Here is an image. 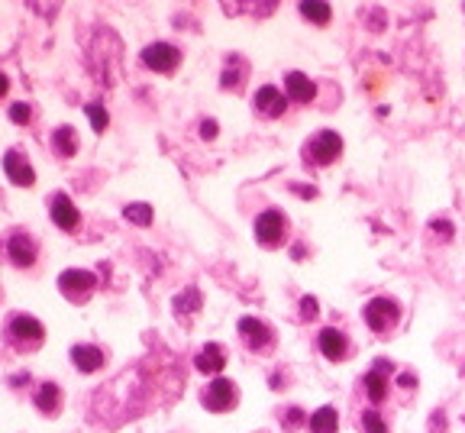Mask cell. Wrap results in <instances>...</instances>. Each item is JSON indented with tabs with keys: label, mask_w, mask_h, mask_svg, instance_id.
<instances>
[{
	"label": "cell",
	"mask_w": 465,
	"mask_h": 433,
	"mask_svg": "<svg viewBox=\"0 0 465 433\" xmlns=\"http://www.w3.org/2000/svg\"><path fill=\"white\" fill-rule=\"evenodd\" d=\"M339 152H343V136L333 130H323V133H316L314 139H307L304 162H310V165H330V162L339 159Z\"/></svg>",
	"instance_id": "cell-1"
},
{
	"label": "cell",
	"mask_w": 465,
	"mask_h": 433,
	"mask_svg": "<svg viewBox=\"0 0 465 433\" xmlns=\"http://www.w3.org/2000/svg\"><path fill=\"white\" fill-rule=\"evenodd\" d=\"M7 337L13 346H39L42 343V337H46V330H42V323L36 321V317H29V314H19V317H13L7 327Z\"/></svg>",
	"instance_id": "cell-2"
},
{
	"label": "cell",
	"mask_w": 465,
	"mask_h": 433,
	"mask_svg": "<svg viewBox=\"0 0 465 433\" xmlns=\"http://www.w3.org/2000/svg\"><path fill=\"white\" fill-rule=\"evenodd\" d=\"M398 317H400V311L391 298H375V301L365 304V323H369V330H375V333L391 330L398 323Z\"/></svg>",
	"instance_id": "cell-3"
},
{
	"label": "cell",
	"mask_w": 465,
	"mask_h": 433,
	"mask_svg": "<svg viewBox=\"0 0 465 433\" xmlns=\"http://www.w3.org/2000/svg\"><path fill=\"white\" fill-rule=\"evenodd\" d=\"M285 230H288V220H285L281 210H265L255 220V239L262 246H278L285 239Z\"/></svg>",
	"instance_id": "cell-4"
},
{
	"label": "cell",
	"mask_w": 465,
	"mask_h": 433,
	"mask_svg": "<svg viewBox=\"0 0 465 433\" xmlns=\"http://www.w3.org/2000/svg\"><path fill=\"white\" fill-rule=\"evenodd\" d=\"M201 401H204V407H210V411H230L232 405H236V385H232L230 378H214L210 385L201 391Z\"/></svg>",
	"instance_id": "cell-5"
},
{
	"label": "cell",
	"mask_w": 465,
	"mask_h": 433,
	"mask_svg": "<svg viewBox=\"0 0 465 433\" xmlns=\"http://www.w3.org/2000/svg\"><path fill=\"white\" fill-rule=\"evenodd\" d=\"M94 285H97V278H94V272H87V269H68V272H62V278H58L62 294L71 298V301H84V298L91 294Z\"/></svg>",
	"instance_id": "cell-6"
},
{
	"label": "cell",
	"mask_w": 465,
	"mask_h": 433,
	"mask_svg": "<svg viewBox=\"0 0 465 433\" xmlns=\"http://www.w3.org/2000/svg\"><path fill=\"white\" fill-rule=\"evenodd\" d=\"M394 372V366L391 362H384V359H378L369 372H365L362 378V388H365V395H369V401L372 405H378V401H384V395H388V375Z\"/></svg>",
	"instance_id": "cell-7"
},
{
	"label": "cell",
	"mask_w": 465,
	"mask_h": 433,
	"mask_svg": "<svg viewBox=\"0 0 465 433\" xmlns=\"http://www.w3.org/2000/svg\"><path fill=\"white\" fill-rule=\"evenodd\" d=\"M178 62H181V52L168 42H152V46L142 49V65L152 68V71H171Z\"/></svg>",
	"instance_id": "cell-8"
},
{
	"label": "cell",
	"mask_w": 465,
	"mask_h": 433,
	"mask_svg": "<svg viewBox=\"0 0 465 433\" xmlns=\"http://www.w3.org/2000/svg\"><path fill=\"white\" fill-rule=\"evenodd\" d=\"M7 253H10V262L19 265V269H29L36 262V239L26 233H13L7 243Z\"/></svg>",
	"instance_id": "cell-9"
},
{
	"label": "cell",
	"mask_w": 465,
	"mask_h": 433,
	"mask_svg": "<svg viewBox=\"0 0 465 433\" xmlns=\"http://www.w3.org/2000/svg\"><path fill=\"white\" fill-rule=\"evenodd\" d=\"M239 337L246 339L249 349H265L271 343V327L259 317H242L239 321Z\"/></svg>",
	"instance_id": "cell-10"
},
{
	"label": "cell",
	"mask_w": 465,
	"mask_h": 433,
	"mask_svg": "<svg viewBox=\"0 0 465 433\" xmlns=\"http://www.w3.org/2000/svg\"><path fill=\"white\" fill-rule=\"evenodd\" d=\"M3 171H7L10 181H13V185H19V188H29V185L36 181V175H33V165H29V162L23 159L17 149H10L7 155H3Z\"/></svg>",
	"instance_id": "cell-11"
},
{
	"label": "cell",
	"mask_w": 465,
	"mask_h": 433,
	"mask_svg": "<svg viewBox=\"0 0 465 433\" xmlns=\"http://www.w3.org/2000/svg\"><path fill=\"white\" fill-rule=\"evenodd\" d=\"M49 210H52V220H56L62 230H78V223H81V214H78V207L68 201V194H56V198L49 201Z\"/></svg>",
	"instance_id": "cell-12"
},
{
	"label": "cell",
	"mask_w": 465,
	"mask_h": 433,
	"mask_svg": "<svg viewBox=\"0 0 465 433\" xmlns=\"http://www.w3.org/2000/svg\"><path fill=\"white\" fill-rule=\"evenodd\" d=\"M285 107H288V101H285V94H281L278 87L265 85V87H259V91H255V110L265 113V117H281V113H285Z\"/></svg>",
	"instance_id": "cell-13"
},
{
	"label": "cell",
	"mask_w": 465,
	"mask_h": 433,
	"mask_svg": "<svg viewBox=\"0 0 465 433\" xmlns=\"http://www.w3.org/2000/svg\"><path fill=\"white\" fill-rule=\"evenodd\" d=\"M194 366L201 368L204 375H217V372L226 366V349L220 346V343H207V346H201V353H197Z\"/></svg>",
	"instance_id": "cell-14"
},
{
	"label": "cell",
	"mask_w": 465,
	"mask_h": 433,
	"mask_svg": "<svg viewBox=\"0 0 465 433\" xmlns=\"http://www.w3.org/2000/svg\"><path fill=\"white\" fill-rule=\"evenodd\" d=\"M320 353H323L326 359L339 362V359H346V353H349V339H346L336 327L320 330Z\"/></svg>",
	"instance_id": "cell-15"
},
{
	"label": "cell",
	"mask_w": 465,
	"mask_h": 433,
	"mask_svg": "<svg viewBox=\"0 0 465 433\" xmlns=\"http://www.w3.org/2000/svg\"><path fill=\"white\" fill-rule=\"evenodd\" d=\"M285 87H288V97H291V101H298V104H307V101H314V97H316V85L310 81V78L301 75V71H288Z\"/></svg>",
	"instance_id": "cell-16"
},
{
	"label": "cell",
	"mask_w": 465,
	"mask_h": 433,
	"mask_svg": "<svg viewBox=\"0 0 465 433\" xmlns=\"http://www.w3.org/2000/svg\"><path fill=\"white\" fill-rule=\"evenodd\" d=\"M71 362H75L78 372H97V368L103 366V353L97 346H91V343H81V346L71 349Z\"/></svg>",
	"instance_id": "cell-17"
},
{
	"label": "cell",
	"mask_w": 465,
	"mask_h": 433,
	"mask_svg": "<svg viewBox=\"0 0 465 433\" xmlns=\"http://www.w3.org/2000/svg\"><path fill=\"white\" fill-rule=\"evenodd\" d=\"M52 146L58 149V155L71 159V155L78 152V133L71 130V126H58V130L52 133Z\"/></svg>",
	"instance_id": "cell-18"
},
{
	"label": "cell",
	"mask_w": 465,
	"mask_h": 433,
	"mask_svg": "<svg viewBox=\"0 0 465 433\" xmlns=\"http://www.w3.org/2000/svg\"><path fill=\"white\" fill-rule=\"evenodd\" d=\"M307 427H310V433H336V427H339L336 407H320V411L307 421Z\"/></svg>",
	"instance_id": "cell-19"
},
{
	"label": "cell",
	"mask_w": 465,
	"mask_h": 433,
	"mask_svg": "<svg viewBox=\"0 0 465 433\" xmlns=\"http://www.w3.org/2000/svg\"><path fill=\"white\" fill-rule=\"evenodd\" d=\"M58 405H62V391H58V385L46 382V385L39 388V395H36V407L42 411V414H56Z\"/></svg>",
	"instance_id": "cell-20"
},
{
	"label": "cell",
	"mask_w": 465,
	"mask_h": 433,
	"mask_svg": "<svg viewBox=\"0 0 465 433\" xmlns=\"http://www.w3.org/2000/svg\"><path fill=\"white\" fill-rule=\"evenodd\" d=\"M246 68V62H242L239 56H232V58H226V68H223V75H220V85L223 87H239L242 85V71Z\"/></svg>",
	"instance_id": "cell-21"
},
{
	"label": "cell",
	"mask_w": 465,
	"mask_h": 433,
	"mask_svg": "<svg viewBox=\"0 0 465 433\" xmlns=\"http://www.w3.org/2000/svg\"><path fill=\"white\" fill-rule=\"evenodd\" d=\"M301 13L310 19V23H316V26H323V23H330V3H320V0H304L301 3Z\"/></svg>",
	"instance_id": "cell-22"
},
{
	"label": "cell",
	"mask_w": 465,
	"mask_h": 433,
	"mask_svg": "<svg viewBox=\"0 0 465 433\" xmlns=\"http://www.w3.org/2000/svg\"><path fill=\"white\" fill-rule=\"evenodd\" d=\"M123 216H126L133 226H149L152 223V207L149 204H130V207L123 210Z\"/></svg>",
	"instance_id": "cell-23"
},
{
	"label": "cell",
	"mask_w": 465,
	"mask_h": 433,
	"mask_svg": "<svg viewBox=\"0 0 465 433\" xmlns=\"http://www.w3.org/2000/svg\"><path fill=\"white\" fill-rule=\"evenodd\" d=\"M175 307H178V314L197 311V307H201V291H197V288H187L185 294H178L175 298Z\"/></svg>",
	"instance_id": "cell-24"
},
{
	"label": "cell",
	"mask_w": 465,
	"mask_h": 433,
	"mask_svg": "<svg viewBox=\"0 0 465 433\" xmlns=\"http://www.w3.org/2000/svg\"><path fill=\"white\" fill-rule=\"evenodd\" d=\"M359 424H362L365 433H388V424L382 421V414H378V411H362Z\"/></svg>",
	"instance_id": "cell-25"
},
{
	"label": "cell",
	"mask_w": 465,
	"mask_h": 433,
	"mask_svg": "<svg viewBox=\"0 0 465 433\" xmlns=\"http://www.w3.org/2000/svg\"><path fill=\"white\" fill-rule=\"evenodd\" d=\"M87 120H91V126L97 133L107 130V123H110V117H107V110H103L101 104H87Z\"/></svg>",
	"instance_id": "cell-26"
},
{
	"label": "cell",
	"mask_w": 465,
	"mask_h": 433,
	"mask_svg": "<svg viewBox=\"0 0 465 433\" xmlns=\"http://www.w3.org/2000/svg\"><path fill=\"white\" fill-rule=\"evenodd\" d=\"M29 117H33V110H29L26 104H13V107H10V120L19 123V126H26Z\"/></svg>",
	"instance_id": "cell-27"
},
{
	"label": "cell",
	"mask_w": 465,
	"mask_h": 433,
	"mask_svg": "<svg viewBox=\"0 0 465 433\" xmlns=\"http://www.w3.org/2000/svg\"><path fill=\"white\" fill-rule=\"evenodd\" d=\"M301 317H304V321H314L316 317V298H304V301H301Z\"/></svg>",
	"instance_id": "cell-28"
},
{
	"label": "cell",
	"mask_w": 465,
	"mask_h": 433,
	"mask_svg": "<svg viewBox=\"0 0 465 433\" xmlns=\"http://www.w3.org/2000/svg\"><path fill=\"white\" fill-rule=\"evenodd\" d=\"M301 421H304V411H298V407H291V414H288V421H285V427H298Z\"/></svg>",
	"instance_id": "cell-29"
},
{
	"label": "cell",
	"mask_w": 465,
	"mask_h": 433,
	"mask_svg": "<svg viewBox=\"0 0 465 433\" xmlns=\"http://www.w3.org/2000/svg\"><path fill=\"white\" fill-rule=\"evenodd\" d=\"M201 136H204V139H214V136H217V123L214 120H204V126H201Z\"/></svg>",
	"instance_id": "cell-30"
},
{
	"label": "cell",
	"mask_w": 465,
	"mask_h": 433,
	"mask_svg": "<svg viewBox=\"0 0 465 433\" xmlns=\"http://www.w3.org/2000/svg\"><path fill=\"white\" fill-rule=\"evenodd\" d=\"M7 87H10V81H7V75H3V71H0V97L7 94Z\"/></svg>",
	"instance_id": "cell-31"
}]
</instances>
